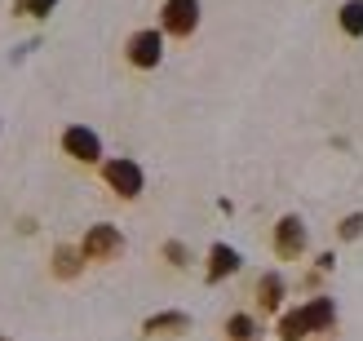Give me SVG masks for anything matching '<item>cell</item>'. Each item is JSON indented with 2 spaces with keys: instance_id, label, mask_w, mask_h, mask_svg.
I'll return each mask as SVG.
<instances>
[{
  "instance_id": "6da1fadb",
  "label": "cell",
  "mask_w": 363,
  "mask_h": 341,
  "mask_svg": "<svg viewBox=\"0 0 363 341\" xmlns=\"http://www.w3.org/2000/svg\"><path fill=\"white\" fill-rule=\"evenodd\" d=\"M80 253H84V262H111V257L124 253V235H120L111 222H98V226H89Z\"/></svg>"
},
{
  "instance_id": "7a4b0ae2",
  "label": "cell",
  "mask_w": 363,
  "mask_h": 341,
  "mask_svg": "<svg viewBox=\"0 0 363 341\" xmlns=\"http://www.w3.org/2000/svg\"><path fill=\"white\" fill-rule=\"evenodd\" d=\"M102 177H106V186H111L116 195H124V200H138L142 195V169L133 164V160H106Z\"/></svg>"
},
{
  "instance_id": "3957f363",
  "label": "cell",
  "mask_w": 363,
  "mask_h": 341,
  "mask_svg": "<svg viewBox=\"0 0 363 341\" xmlns=\"http://www.w3.org/2000/svg\"><path fill=\"white\" fill-rule=\"evenodd\" d=\"M160 58H164V35H160L155 27L129 35V62H133V67L151 71V67H160Z\"/></svg>"
},
{
  "instance_id": "277c9868",
  "label": "cell",
  "mask_w": 363,
  "mask_h": 341,
  "mask_svg": "<svg viewBox=\"0 0 363 341\" xmlns=\"http://www.w3.org/2000/svg\"><path fill=\"white\" fill-rule=\"evenodd\" d=\"M62 151L71 160H80V164H98L102 160V142L94 129H84V124H71V129L62 133Z\"/></svg>"
},
{
  "instance_id": "5b68a950",
  "label": "cell",
  "mask_w": 363,
  "mask_h": 341,
  "mask_svg": "<svg viewBox=\"0 0 363 341\" xmlns=\"http://www.w3.org/2000/svg\"><path fill=\"white\" fill-rule=\"evenodd\" d=\"M199 27V0H164V31L191 35Z\"/></svg>"
},
{
  "instance_id": "8992f818",
  "label": "cell",
  "mask_w": 363,
  "mask_h": 341,
  "mask_svg": "<svg viewBox=\"0 0 363 341\" xmlns=\"http://www.w3.org/2000/svg\"><path fill=\"white\" fill-rule=\"evenodd\" d=\"M275 253L279 257H301L306 253V226H301V218H284L275 226Z\"/></svg>"
},
{
  "instance_id": "52a82bcc",
  "label": "cell",
  "mask_w": 363,
  "mask_h": 341,
  "mask_svg": "<svg viewBox=\"0 0 363 341\" xmlns=\"http://www.w3.org/2000/svg\"><path fill=\"white\" fill-rule=\"evenodd\" d=\"M306 332H319L311 306H301V311H293V315H284V319H279V337H284V341H301Z\"/></svg>"
},
{
  "instance_id": "ba28073f",
  "label": "cell",
  "mask_w": 363,
  "mask_h": 341,
  "mask_svg": "<svg viewBox=\"0 0 363 341\" xmlns=\"http://www.w3.org/2000/svg\"><path fill=\"white\" fill-rule=\"evenodd\" d=\"M213 266H208V279H222V275H230V271H240V253L235 248H226V244H213Z\"/></svg>"
},
{
  "instance_id": "9c48e42d",
  "label": "cell",
  "mask_w": 363,
  "mask_h": 341,
  "mask_svg": "<svg viewBox=\"0 0 363 341\" xmlns=\"http://www.w3.org/2000/svg\"><path fill=\"white\" fill-rule=\"evenodd\" d=\"M257 301H262V311H275L279 301H284V279H279V275H262V284H257Z\"/></svg>"
},
{
  "instance_id": "30bf717a",
  "label": "cell",
  "mask_w": 363,
  "mask_h": 341,
  "mask_svg": "<svg viewBox=\"0 0 363 341\" xmlns=\"http://www.w3.org/2000/svg\"><path fill=\"white\" fill-rule=\"evenodd\" d=\"M186 328H191V315H177V311L147 319V332H186Z\"/></svg>"
},
{
  "instance_id": "8fae6325",
  "label": "cell",
  "mask_w": 363,
  "mask_h": 341,
  "mask_svg": "<svg viewBox=\"0 0 363 341\" xmlns=\"http://www.w3.org/2000/svg\"><path fill=\"white\" fill-rule=\"evenodd\" d=\"M341 31L363 35V0H346V5H341Z\"/></svg>"
},
{
  "instance_id": "7c38bea8",
  "label": "cell",
  "mask_w": 363,
  "mask_h": 341,
  "mask_svg": "<svg viewBox=\"0 0 363 341\" xmlns=\"http://www.w3.org/2000/svg\"><path fill=\"white\" fill-rule=\"evenodd\" d=\"M80 257H84V253H76V248H58V253H53V266H58L62 279H71V275L80 271Z\"/></svg>"
},
{
  "instance_id": "4fadbf2b",
  "label": "cell",
  "mask_w": 363,
  "mask_h": 341,
  "mask_svg": "<svg viewBox=\"0 0 363 341\" xmlns=\"http://www.w3.org/2000/svg\"><path fill=\"white\" fill-rule=\"evenodd\" d=\"M226 337H230V341H248V337H252V319H248V315H230V319H226Z\"/></svg>"
},
{
  "instance_id": "5bb4252c",
  "label": "cell",
  "mask_w": 363,
  "mask_h": 341,
  "mask_svg": "<svg viewBox=\"0 0 363 341\" xmlns=\"http://www.w3.org/2000/svg\"><path fill=\"white\" fill-rule=\"evenodd\" d=\"M13 9L18 13H31V18H45L53 9V0H13Z\"/></svg>"
},
{
  "instance_id": "9a60e30c",
  "label": "cell",
  "mask_w": 363,
  "mask_h": 341,
  "mask_svg": "<svg viewBox=\"0 0 363 341\" xmlns=\"http://www.w3.org/2000/svg\"><path fill=\"white\" fill-rule=\"evenodd\" d=\"M359 230H363V218H359V213H354V218H346V222H341V235H346V240H354Z\"/></svg>"
},
{
  "instance_id": "2e32d148",
  "label": "cell",
  "mask_w": 363,
  "mask_h": 341,
  "mask_svg": "<svg viewBox=\"0 0 363 341\" xmlns=\"http://www.w3.org/2000/svg\"><path fill=\"white\" fill-rule=\"evenodd\" d=\"M164 253H169V257H173L177 266H182V262H186V248H182V244H169V248H164Z\"/></svg>"
}]
</instances>
